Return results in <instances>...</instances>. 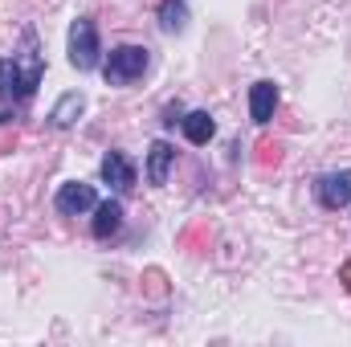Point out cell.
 Returning a JSON list of instances; mask_svg holds the SVG:
<instances>
[{
    "instance_id": "obj_1",
    "label": "cell",
    "mask_w": 351,
    "mask_h": 347,
    "mask_svg": "<svg viewBox=\"0 0 351 347\" xmlns=\"http://www.w3.org/2000/svg\"><path fill=\"white\" fill-rule=\"evenodd\" d=\"M25 49L12 53V58H0V102H25L33 98V90L41 86V74H45V62L37 53V33L25 29Z\"/></svg>"
},
{
    "instance_id": "obj_2",
    "label": "cell",
    "mask_w": 351,
    "mask_h": 347,
    "mask_svg": "<svg viewBox=\"0 0 351 347\" xmlns=\"http://www.w3.org/2000/svg\"><path fill=\"white\" fill-rule=\"evenodd\" d=\"M152 66V53L143 45H114L106 53V66H102V78L106 86H131L135 78H143Z\"/></svg>"
},
{
    "instance_id": "obj_3",
    "label": "cell",
    "mask_w": 351,
    "mask_h": 347,
    "mask_svg": "<svg viewBox=\"0 0 351 347\" xmlns=\"http://www.w3.org/2000/svg\"><path fill=\"white\" fill-rule=\"evenodd\" d=\"M70 66L78 74L98 66V29H94V21H74L70 25Z\"/></svg>"
},
{
    "instance_id": "obj_4",
    "label": "cell",
    "mask_w": 351,
    "mask_h": 347,
    "mask_svg": "<svg viewBox=\"0 0 351 347\" xmlns=\"http://www.w3.org/2000/svg\"><path fill=\"white\" fill-rule=\"evenodd\" d=\"M94 204H98V192H94V184H82V180H70V184H62V188H58V196H53V208H58L62 217L90 213Z\"/></svg>"
},
{
    "instance_id": "obj_5",
    "label": "cell",
    "mask_w": 351,
    "mask_h": 347,
    "mask_svg": "<svg viewBox=\"0 0 351 347\" xmlns=\"http://www.w3.org/2000/svg\"><path fill=\"white\" fill-rule=\"evenodd\" d=\"M319 204L323 208H348L351 204V172H327L319 180Z\"/></svg>"
},
{
    "instance_id": "obj_6",
    "label": "cell",
    "mask_w": 351,
    "mask_h": 347,
    "mask_svg": "<svg viewBox=\"0 0 351 347\" xmlns=\"http://www.w3.org/2000/svg\"><path fill=\"white\" fill-rule=\"evenodd\" d=\"M102 180H106L114 192H127V188H135V164H131L123 152H106V160H102Z\"/></svg>"
},
{
    "instance_id": "obj_7",
    "label": "cell",
    "mask_w": 351,
    "mask_h": 347,
    "mask_svg": "<svg viewBox=\"0 0 351 347\" xmlns=\"http://www.w3.org/2000/svg\"><path fill=\"white\" fill-rule=\"evenodd\" d=\"M274 110H278V86L274 82H254L250 86V119L258 127H265L274 119Z\"/></svg>"
},
{
    "instance_id": "obj_8",
    "label": "cell",
    "mask_w": 351,
    "mask_h": 347,
    "mask_svg": "<svg viewBox=\"0 0 351 347\" xmlns=\"http://www.w3.org/2000/svg\"><path fill=\"white\" fill-rule=\"evenodd\" d=\"M119 229H123V204H119V200L94 204V225H90V233H94L98 241H106V237H114Z\"/></svg>"
},
{
    "instance_id": "obj_9",
    "label": "cell",
    "mask_w": 351,
    "mask_h": 347,
    "mask_svg": "<svg viewBox=\"0 0 351 347\" xmlns=\"http://www.w3.org/2000/svg\"><path fill=\"white\" fill-rule=\"evenodd\" d=\"M172 160H176V147L156 139L152 152H147V180L152 184H168V172H172Z\"/></svg>"
},
{
    "instance_id": "obj_10",
    "label": "cell",
    "mask_w": 351,
    "mask_h": 347,
    "mask_svg": "<svg viewBox=\"0 0 351 347\" xmlns=\"http://www.w3.org/2000/svg\"><path fill=\"white\" fill-rule=\"evenodd\" d=\"M180 127H184V135H188V143H196V147H204V143L213 139V131H217V123L208 119V110H188Z\"/></svg>"
},
{
    "instance_id": "obj_11",
    "label": "cell",
    "mask_w": 351,
    "mask_h": 347,
    "mask_svg": "<svg viewBox=\"0 0 351 347\" xmlns=\"http://www.w3.org/2000/svg\"><path fill=\"white\" fill-rule=\"evenodd\" d=\"M82 106H86V98H82L78 90H70V94H62V98H58V106H53L49 123H53V127H74V123H78V115H82Z\"/></svg>"
},
{
    "instance_id": "obj_12",
    "label": "cell",
    "mask_w": 351,
    "mask_h": 347,
    "mask_svg": "<svg viewBox=\"0 0 351 347\" xmlns=\"http://www.w3.org/2000/svg\"><path fill=\"white\" fill-rule=\"evenodd\" d=\"M160 29L164 33H184L188 29V4L184 0H164L160 4Z\"/></svg>"
},
{
    "instance_id": "obj_13",
    "label": "cell",
    "mask_w": 351,
    "mask_h": 347,
    "mask_svg": "<svg viewBox=\"0 0 351 347\" xmlns=\"http://www.w3.org/2000/svg\"><path fill=\"white\" fill-rule=\"evenodd\" d=\"M258 152H262V156H258L262 164H278V160H282V147H278V143H262Z\"/></svg>"
},
{
    "instance_id": "obj_14",
    "label": "cell",
    "mask_w": 351,
    "mask_h": 347,
    "mask_svg": "<svg viewBox=\"0 0 351 347\" xmlns=\"http://www.w3.org/2000/svg\"><path fill=\"white\" fill-rule=\"evenodd\" d=\"M176 123H184V110H180V106H168V115H164V127H176Z\"/></svg>"
},
{
    "instance_id": "obj_15",
    "label": "cell",
    "mask_w": 351,
    "mask_h": 347,
    "mask_svg": "<svg viewBox=\"0 0 351 347\" xmlns=\"http://www.w3.org/2000/svg\"><path fill=\"white\" fill-rule=\"evenodd\" d=\"M339 282L348 286V294H351V261H348V265H343V270H339Z\"/></svg>"
}]
</instances>
